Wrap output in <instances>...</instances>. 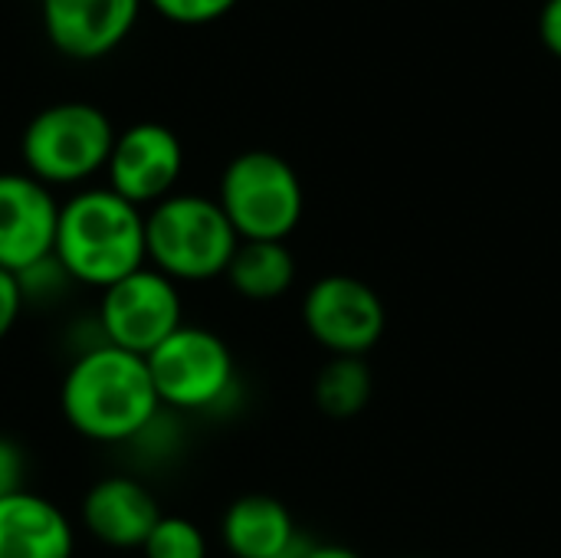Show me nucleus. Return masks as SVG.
<instances>
[{
  "label": "nucleus",
  "instance_id": "nucleus-1",
  "mask_svg": "<svg viewBox=\"0 0 561 558\" xmlns=\"http://www.w3.org/2000/svg\"><path fill=\"white\" fill-rule=\"evenodd\" d=\"M66 424L92 444H135L164 411L141 355L108 342L85 345L59 385Z\"/></svg>",
  "mask_w": 561,
  "mask_h": 558
},
{
  "label": "nucleus",
  "instance_id": "nucleus-2",
  "mask_svg": "<svg viewBox=\"0 0 561 558\" xmlns=\"http://www.w3.org/2000/svg\"><path fill=\"white\" fill-rule=\"evenodd\" d=\"M53 260L72 286L108 289L148 266L145 210L112 187H82L59 204Z\"/></svg>",
  "mask_w": 561,
  "mask_h": 558
},
{
  "label": "nucleus",
  "instance_id": "nucleus-3",
  "mask_svg": "<svg viewBox=\"0 0 561 558\" xmlns=\"http://www.w3.org/2000/svg\"><path fill=\"white\" fill-rule=\"evenodd\" d=\"M240 247L217 197L171 194L145 214L148 266L174 283L220 280Z\"/></svg>",
  "mask_w": 561,
  "mask_h": 558
},
{
  "label": "nucleus",
  "instance_id": "nucleus-4",
  "mask_svg": "<svg viewBox=\"0 0 561 558\" xmlns=\"http://www.w3.org/2000/svg\"><path fill=\"white\" fill-rule=\"evenodd\" d=\"M115 145L112 118L92 102H56L36 112L20 135L26 174L46 187L82 184L105 171Z\"/></svg>",
  "mask_w": 561,
  "mask_h": 558
},
{
  "label": "nucleus",
  "instance_id": "nucleus-5",
  "mask_svg": "<svg viewBox=\"0 0 561 558\" xmlns=\"http://www.w3.org/2000/svg\"><path fill=\"white\" fill-rule=\"evenodd\" d=\"M217 204L240 240L286 243L302 220L306 194L296 168L283 155L253 148L227 161Z\"/></svg>",
  "mask_w": 561,
  "mask_h": 558
},
{
  "label": "nucleus",
  "instance_id": "nucleus-6",
  "mask_svg": "<svg viewBox=\"0 0 561 558\" xmlns=\"http://www.w3.org/2000/svg\"><path fill=\"white\" fill-rule=\"evenodd\" d=\"M145 362L158 401L171 414H210L237 395V358L204 326L184 322Z\"/></svg>",
  "mask_w": 561,
  "mask_h": 558
},
{
  "label": "nucleus",
  "instance_id": "nucleus-7",
  "mask_svg": "<svg viewBox=\"0 0 561 558\" xmlns=\"http://www.w3.org/2000/svg\"><path fill=\"white\" fill-rule=\"evenodd\" d=\"M95 326L102 342L148 358L168 335L184 326L181 289L154 266H141L102 289Z\"/></svg>",
  "mask_w": 561,
  "mask_h": 558
},
{
  "label": "nucleus",
  "instance_id": "nucleus-8",
  "mask_svg": "<svg viewBox=\"0 0 561 558\" xmlns=\"http://www.w3.org/2000/svg\"><path fill=\"white\" fill-rule=\"evenodd\" d=\"M302 326L329 355L365 358L381 342L388 312L365 280L329 273L306 289Z\"/></svg>",
  "mask_w": 561,
  "mask_h": 558
},
{
  "label": "nucleus",
  "instance_id": "nucleus-9",
  "mask_svg": "<svg viewBox=\"0 0 561 558\" xmlns=\"http://www.w3.org/2000/svg\"><path fill=\"white\" fill-rule=\"evenodd\" d=\"M184 171V145L161 122H135L115 132L112 155L105 161L108 184L135 207H154L171 197Z\"/></svg>",
  "mask_w": 561,
  "mask_h": 558
},
{
  "label": "nucleus",
  "instance_id": "nucleus-10",
  "mask_svg": "<svg viewBox=\"0 0 561 558\" xmlns=\"http://www.w3.org/2000/svg\"><path fill=\"white\" fill-rule=\"evenodd\" d=\"M59 201L26 171L0 174V270L26 273L53 257Z\"/></svg>",
  "mask_w": 561,
  "mask_h": 558
},
{
  "label": "nucleus",
  "instance_id": "nucleus-11",
  "mask_svg": "<svg viewBox=\"0 0 561 558\" xmlns=\"http://www.w3.org/2000/svg\"><path fill=\"white\" fill-rule=\"evenodd\" d=\"M141 0H39L46 39L69 59H102L138 23Z\"/></svg>",
  "mask_w": 561,
  "mask_h": 558
},
{
  "label": "nucleus",
  "instance_id": "nucleus-12",
  "mask_svg": "<svg viewBox=\"0 0 561 558\" xmlns=\"http://www.w3.org/2000/svg\"><path fill=\"white\" fill-rule=\"evenodd\" d=\"M158 497L135 477H102L82 497V529L108 549H141L161 520Z\"/></svg>",
  "mask_w": 561,
  "mask_h": 558
},
{
  "label": "nucleus",
  "instance_id": "nucleus-13",
  "mask_svg": "<svg viewBox=\"0 0 561 558\" xmlns=\"http://www.w3.org/2000/svg\"><path fill=\"white\" fill-rule=\"evenodd\" d=\"M76 529L46 497L23 490L0 500V558H72Z\"/></svg>",
  "mask_w": 561,
  "mask_h": 558
},
{
  "label": "nucleus",
  "instance_id": "nucleus-14",
  "mask_svg": "<svg viewBox=\"0 0 561 558\" xmlns=\"http://www.w3.org/2000/svg\"><path fill=\"white\" fill-rule=\"evenodd\" d=\"M220 543L233 558H293L302 546L286 503L266 493H247L227 506Z\"/></svg>",
  "mask_w": 561,
  "mask_h": 558
},
{
  "label": "nucleus",
  "instance_id": "nucleus-15",
  "mask_svg": "<svg viewBox=\"0 0 561 558\" xmlns=\"http://www.w3.org/2000/svg\"><path fill=\"white\" fill-rule=\"evenodd\" d=\"M224 280L250 303H273L293 289L296 257L279 240H240Z\"/></svg>",
  "mask_w": 561,
  "mask_h": 558
},
{
  "label": "nucleus",
  "instance_id": "nucleus-16",
  "mask_svg": "<svg viewBox=\"0 0 561 558\" xmlns=\"http://www.w3.org/2000/svg\"><path fill=\"white\" fill-rule=\"evenodd\" d=\"M371 368L365 365V358H348V355H332L325 362V368L316 375V405L322 414L345 421L355 418L368 408L371 401Z\"/></svg>",
  "mask_w": 561,
  "mask_h": 558
},
{
  "label": "nucleus",
  "instance_id": "nucleus-17",
  "mask_svg": "<svg viewBox=\"0 0 561 558\" xmlns=\"http://www.w3.org/2000/svg\"><path fill=\"white\" fill-rule=\"evenodd\" d=\"M141 553L145 558H207V536L194 520L161 516Z\"/></svg>",
  "mask_w": 561,
  "mask_h": 558
},
{
  "label": "nucleus",
  "instance_id": "nucleus-18",
  "mask_svg": "<svg viewBox=\"0 0 561 558\" xmlns=\"http://www.w3.org/2000/svg\"><path fill=\"white\" fill-rule=\"evenodd\" d=\"M148 3L178 26H204L227 16L240 0H148Z\"/></svg>",
  "mask_w": 561,
  "mask_h": 558
},
{
  "label": "nucleus",
  "instance_id": "nucleus-19",
  "mask_svg": "<svg viewBox=\"0 0 561 558\" xmlns=\"http://www.w3.org/2000/svg\"><path fill=\"white\" fill-rule=\"evenodd\" d=\"M26 474H30V460L26 451L13 441L0 434V500L23 493L26 490Z\"/></svg>",
  "mask_w": 561,
  "mask_h": 558
},
{
  "label": "nucleus",
  "instance_id": "nucleus-20",
  "mask_svg": "<svg viewBox=\"0 0 561 558\" xmlns=\"http://www.w3.org/2000/svg\"><path fill=\"white\" fill-rule=\"evenodd\" d=\"M23 309H26V299H23V286H20L16 273L0 270V342L13 332Z\"/></svg>",
  "mask_w": 561,
  "mask_h": 558
},
{
  "label": "nucleus",
  "instance_id": "nucleus-21",
  "mask_svg": "<svg viewBox=\"0 0 561 558\" xmlns=\"http://www.w3.org/2000/svg\"><path fill=\"white\" fill-rule=\"evenodd\" d=\"M539 39L542 46L561 59V0H546L539 10Z\"/></svg>",
  "mask_w": 561,
  "mask_h": 558
},
{
  "label": "nucleus",
  "instance_id": "nucleus-22",
  "mask_svg": "<svg viewBox=\"0 0 561 558\" xmlns=\"http://www.w3.org/2000/svg\"><path fill=\"white\" fill-rule=\"evenodd\" d=\"M293 558H362L355 549H345V546H316V543H306L296 549Z\"/></svg>",
  "mask_w": 561,
  "mask_h": 558
},
{
  "label": "nucleus",
  "instance_id": "nucleus-23",
  "mask_svg": "<svg viewBox=\"0 0 561 558\" xmlns=\"http://www.w3.org/2000/svg\"><path fill=\"white\" fill-rule=\"evenodd\" d=\"M404 558H424V556H404Z\"/></svg>",
  "mask_w": 561,
  "mask_h": 558
}]
</instances>
